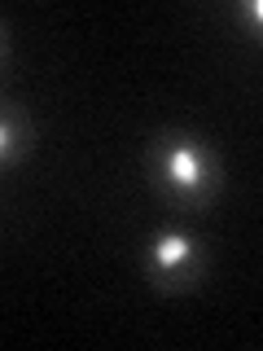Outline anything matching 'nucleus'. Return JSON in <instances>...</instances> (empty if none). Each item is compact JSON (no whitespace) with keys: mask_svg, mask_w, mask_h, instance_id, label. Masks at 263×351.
Returning <instances> with one entry per match:
<instances>
[{"mask_svg":"<svg viewBox=\"0 0 263 351\" xmlns=\"http://www.w3.org/2000/svg\"><path fill=\"white\" fill-rule=\"evenodd\" d=\"M149 171L153 184L167 202L184 206V211H202L219 197L224 171L211 149V141L193 136V132H162L149 141Z\"/></svg>","mask_w":263,"mask_h":351,"instance_id":"obj_1","label":"nucleus"},{"mask_svg":"<svg viewBox=\"0 0 263 351\" xmlns=\"http://www.w3.org/2000/svg\"><path fill=\"white\" fill-rule=\"evenodd\" d=\"M145 272H149V281L158 285V290H167V294L193 290V285L202 281V272H206L202 246H197L189 233H180V228H162L145 250Z\"/></svg>","mask_w":263,"mask_h":351,"instance_id":"obj_2","label":"nucleus"},{"mask_svg":"<svg viewBox=\"0 0 263 351\" xmlns=\"http://www.w3.org/2000/svg\"><path fill=\"white\" fill-rule=\"evenodd\" d=\"M31 149V119L14 101H0V167H14Z\"/></svg>","mask_w":263,"mask_h":351,"instance_id":"obj_3","label":"nucleus"},{"mask_svg":"<svg viewBox=\"0 0 263 351\" xmlns=\"http://www.w3.org/2000/svg\"><path fill=\"white\" fill-rule=\"evenodd\" d=\"M5 49H9V36H5V22H0V62H5Z\"/></svg>","mask_w":263,"mask_h":351,"instance_id":"obj_4","label":"nucleus"}]
</instances>
